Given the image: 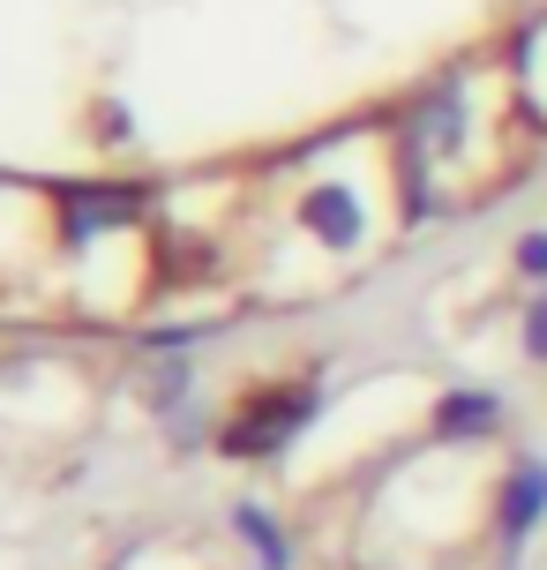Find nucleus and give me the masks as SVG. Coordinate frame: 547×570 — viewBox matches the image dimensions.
Listing matches in <instances>:
<instances>
[{
  "instance_id": "nucleus-1",
  "label": "nucleus",
  "mask_w": 547,
  "mask_h": 570,
  "mask_svg": "<svg viewBox=\"0 0 547 570\" xmlns=\"http://www.w3.org/2000/svg\"><path fill=\"white\" fill-rule=\"evenodd\" d=\"M525 271H547V240H525Z\"/></svg>"
}]
</instances>
